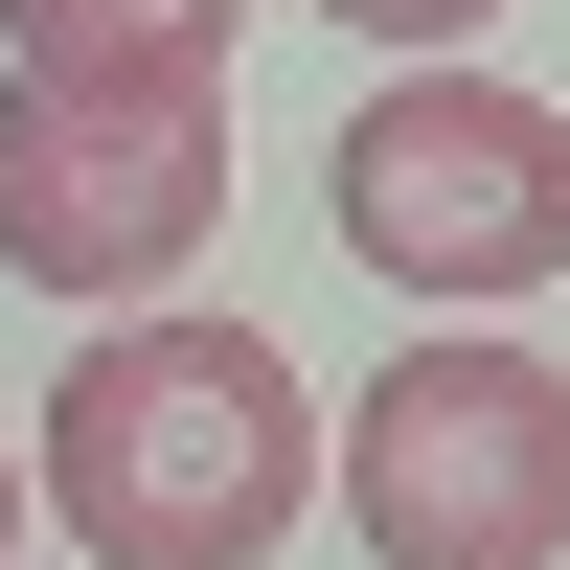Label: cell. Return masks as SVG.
Returning <instances> with one entry per match:
<instances>
[{
    "instance_id": "cell-5",
    "label": "cell",
    "mask_w": 570,
    "mask_h": 570,
    "mask_svg": "<svg viewBox=\"0 0 570 570\" xmlns=\"http://www.w3.org/2000/svg\"><path fill=\"white\" fill-rule=\"evenodd\" d=\"M23 69H115V91H228V23L252 0H0Z\"/></svg>"
},
{
    "instance_id": "cell-1",
    "label": "cell",
    "mask_w": 570,
    "mask_h": 570,
    "mask_svg": "<svg viewBox=\"0 0 570 570\" xmlns=\"http://www.w3.org/2000/svg\"><path fill=\"white\" fill-rule=\"evenodd\" d=\"M320 480L343 456H320V389L274 365V320H183L160 297L46 389V502H69L91 570H274Z\"/></svg>"
},
{
    "instance_id": "cell-6",
    "label": "cell",
    "mask_w": 570,
    "mask_h": 570,
    "mask_svg": "<svg viewBox=\"0 0 570 570\" xmlns=\"http://www.w3.org/2000/svg\"><path fill=\"white\" fill-rule=\"evenodd\" d=\"M320 23H365V46H434V69H456V23H502V0H320Z\"/></svg>"
},
{
    "instance_id": "cell-3",
    "label": "cell",
    "mask_w": 570,
    "mask_h": 570,
    "mask_svg": "<svg viewBox=\"0 0 570 570\" xmlns=\"http://www.w3.org/2000/svg\"><path fill=\"white\" fill-rule=\"evenodd\" d=\"M365 570H570V365L502 320H411V365L343 411Z\"/></svg>"
},
{
    "instance_id": "cell-7",
    "label": "cell",
    "mask_w": 570,
    "mask_h": 570,
    "mask_svg": "<svg viewBox=\"0 0 570 570\" xmlns=\"http://www.w3.org/2000/svg\"><path fill=\"white\" fill-rule=\"evenodd\" d=\"M0 548H23V434H0Z\"/></svg>"
},
{
    "instance_id": "cell-4",
    "label": "cell",
    "mask_w": 570,
    "mask_h": 570,
    "mask_svg": "<svg viewBox=\"0 0 570 570\" xmlns=\"http://www.w3.org/2000/svg\"><path fill=\"white\" fill-rule=\"evenodd\" d=\"M206 228H228V91H115V69H23L0 91V274L23 297L160 320V274Z\"/></svg>"
},
{
    "instance_id": "cell-2",
    "label": "cell",
    "mask_w": 570,
    "mask_h": 570,
    "mask_svg": "<svg viewBox=\"0 0 570 570\" xmlns=\"http://www.w3.org/2000/svg\"><path fill=\"white\" fill-rule=\"evenodd\" d=\"M320 228L411 320H502V297L570 274V115L502 91V69H389L343 115V160H320Z\"/></svg>"
}]
</instances>
